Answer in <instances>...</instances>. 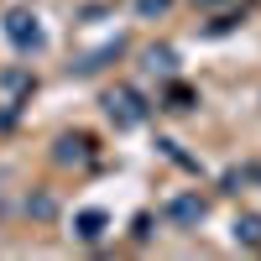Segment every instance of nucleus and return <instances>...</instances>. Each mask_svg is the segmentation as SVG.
<instances>
[{
	"label": "nucleus",
	"instance_id": "nucleus-4",
	"mask_svg": "<svg viewBox=\"0 0 261 261\" xmlns=\"http://www.w3.org/2000/svg\"><path fill=\"white\" fill-rule=\"evenodd\" d=\"M167 214H172V220H183V225H193V220L204 214V204H199V199H178V204H172Z\"/></svg>",
	"mask_w": 261,
	"mask_h": 261
},
{
	"label": "nucleus",
	"instance_id": "nucleus-6",
	"mask_svg": "<svg viewBox=\"0 0 261 261\" xmlns=\"http://www.w3.org/2000/svg\"><path fill=\"white\" fill-rule=\"evenodd\" d=\"M99 225H105L99 214H84V220H79V235H84V241H94V235H99Z\"/></svg>",
	"mask_w": 261,
	"mask_h": 261
},
{
	"label": "nucleus",
	"instance_id": "nucleus-5",
	"mask_svg": "<svg viewBox=\"0 0 261 261\" xmlns=\"http://www.w3.org/2000/svg\"><path fill=\"white\" fill-rule=\"evenodd\" d=\"M235 235H241L246 246H256V251H261V220H256V214H246V220L235 225Z\"/></svg>",
	"mask_w": 261,
	"mask_h": 261
},
{
	"label": "nucleus",
	"instance_id": "nucleus-3",
	"mask_svg": "<svg viewBox=\"0 0 261 261\" xmlns=\"http://www.w3.org/2000/svg\"><path fill=\"white\" fill-rule=\"evenodd\" d=\"M58 146H63V151H58L63 162H84V157H89V141H84V136H63Z\"/></svg>",
	"mask_w": 261,
	"mask_h": 261
},
{
	"label": "nucleus",
	"instance_id": "nucleus-7",
	"mask_svg": "<svg viewBox=\"0 0 261 261\" xmlns=\"http://www.w3.org/2000/svg\"><path fill=\"white\" fill-rule=\"evenodd\" d=\"M141 11L151 16V11H167V0H141Z\"/></svg>",
	"mask_w": 261,
	"mask_h": 261
},
{
	"label": "nucleus",
	"instance_id": "nucleus-1",
	"mask_svg": "<svg viewBox=\"0 0 261 261\" xmlns=\"http://www.w3.org/2000/svg\"><path fill=\"white\" fill-rule=\"evenodd\" d=\"M6 32H11L16 47H42V32H37V21H32L27 11H11V16H6Z\"/></svg>",
	"mask_w": 261,
	"mask_h": 261
},
{
	"label": "nucleus",
	"instance_id": "nucleus-2",
	"mask_svg": "<svg viewBox=\"0 0 261 261\" xmlns=\"http://www.w3.org/2000/svg\"><path fill=\"white\" fill-rule=\"evenodd\" d=\"M110 115H115L120 125H136V120H146V105L130 94V89H115V94H110Z\"/></svg>",
	"mask_w": 261,
	"mask_h": 261
}]
</instances>
